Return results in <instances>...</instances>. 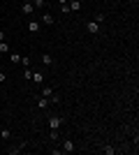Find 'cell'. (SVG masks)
<instances>
[{
	"mask_svg": "<svg viewBox=\"0 0 139 155\" xmlns=\"http://www.w3.org/2000/svg\"><path fill=\"white\" fill-rule=\"evenodd\" d=\"M60 125H63V118H60V116H51V118H49V127H51V130H58Z\"/></svg>",
	"mask_w": 139,
	"mask_h": 155,
	"instance_id": "1",
	"label": "cell"
},
{
	"mask_svg": "<svg viewBox=\"0 0 139 155\" xmlns=\"http://www.w3.org/2000/svg\"><path fill=\"white\" fill-rule=\"evenodd\" d=\"M23 148H28V141H21V143H16V146H12V148H9V155H16V153H21Z\"/></svg>",
	"mask_w": 139,
	"mask_h": 155,
	"instance_id": "2",
	"label": "cell"
},
{
	"mask_svg": "<svg viewBox=\"0 0 139 155\" xmlns=\"http://www.w3.org/2000/svg\"><path fill=\"white\" fill-rule=\"evenodd\" d=\"M21 12L26 14V16H30V14L35 12V7H33V2H23V5H21Z\"/></svg>",
	"mask_w": 139,
	"mask_h": 155,
	"instance_id": "3",
	"label": "cell"
},
{
	"mask_svg": "<svg viewBox=\"0 0 139 155\" xmlns=\"http://www.w3.org/2000/svg\"><path fill=\"white\" fill-rule=\"evenodd\" d=\"M74 150V141L72 139H65V141H63V153H72Z\"/></svg>",
	"mask_w": 139,
	"mask_h": 155,
	"instance_id": "4",
	"label": "cell"
},
{
	"mask_svg": "<svg viewBox=\"0 0 139 155\" xmlns=\"http://www.w3.org/2000/svg\"><path fill=\"white\" fill-rule=\"evenodd\" d=\"M86 30L91 32V35H98V32H100V23H95V21H91V23H88V26H86Z\"/></svg>",
	"mask_w": 139,
	"mask_h": 155,
	"instance_id": "5",
	"label": "cell"
},
{
	"mask_svg": "<svg viewBox=\"0 0 139 155\" xmlns=\"http://www.w3.org/2000/svg\"><path fill=\"white\" fill-rule=\"evenodd\" d=\"M42 21H44V26H53V23H56V19H53V14H42Z\"/></svg>",
	"mask_w": 139,
	"mask_h": 155,
	"instance_id": "6",
	"label": "cell"
},
{
	"mask_svg": "<svg viewBox=\"0 0 139 155\" xmlns=\"http://www.w3.org/2000/svg\"><path fill=\"white\" fill-rule=\"evenodd\" d=\"M67 7H70V12H79L81 2H79V0H70V5H67Z\"/></svg>",
	"mask_w": 139,
	"mask_h": 155,
	"instance_id": "7",
	"label": "cell"
},
{
	"mask_svg": "<svg viewBox=\"0 0 139 155\" xmlns=\"http://www.w3.org/2000/svg\"><path fill=\"white\" fill-rule=\"evenodd\" d=\"M49 97H40V100H37V107H40V109H46V107H49Z\"/></svg>",
	"mask_w": 139,
	"mask_h": 155,
	"instance_id": "8",
	"label": "cell"
},
{
	"mask_svg": "<svg viewBox=\"0 0 139 155\" xmlns=\"http://www.w3.org/2000/svg\"><path fill=\"white\" fill-rule=\"evenodd\" d=\"M9 60H12L14 65H19V63H21V53H14V51H9Z\"/></svg>",
	"mask_w": 139,
	"mask_h": 155,
	"instance_id": "9",
	"label": "cell"
},
{
	"mask_svg": "<svg viewBox=\"0 0 139 155\" xmlns=\"http://www.w3.org/2000/svg\"><path fill=\"white\" fill-rule=\"evenodd\" d=\"M28 30H30V32H37V30H40V21H30V23H28Z\"/></svg>",
	"mask_w": 139,
	"mask_h": 155,
	"instance_id": "10",
	"label": "cell"
},
{
	"mask_svg": "<svg viewBox=\"0 0 139 155\" xmlns=\"http://www.w3.org/2000/svg\"><path fill=\"white\" fill-rule=\"evenodd\" d=\"M53 95V88L51 86H44V88H42V97H51Z\"/></svg>",
	"mask_w": 139,
	"mask_h": 155,
	"instance_id": "11",
	"label": "cell"
},
{
	"mask_svg": "<svg viewBox=\"0 0 139 155\" xmlns=\"http://www.w3.org/2000/svg\"><path fill=\"white\" fill-rule=\"evenodd\" d=\"M0 53H9V44H7L5 39L0 42Z\"/></svg>",
	"mask_w": 139,
	"mask_h": 155,
	"instance_id": "12",
	"label": "cell"
},
{
	"mask_svg": "<svg viewBox=\"0 0 139 155\" xmlns=\"http://www.w3.org/2000/svg\"><path fill=\"white\" fill-rule=\"evenodd\" d=\"M42 63H44L46 67H49V65H53V58H51V56H46V53H44V56H42Z\"/></svg>",
	"mask_w": 139,
	"mask_h": 155,
	"instance_id": "13",
	"label": "cell"
},
{
	"mask_svg": "<svg viewBox=\"0 0 139 155\" xmlns=\"http://www.w3.org/2000/svg\"><path fill=\"white\" fill-rule=\"evenodd\" d=\"M44 5H46V0H35V2H33V7H35V9H42Z\"/></svg>",
	"mask_w": 139,
	"mask_h": 155,
	"instance_id": "14",
	"label": "cell"
},
{
	"mask_svg": "<svg viewBox=\"0 0 139 155\" xmlns=\"http://www.w3.org/2000/svg\"><path fill=\"white\" fill-rule=\"evenodd\" d=\"M21 65H23V67H30V58H28V56H21Z\"/></svg>",
	"mask_w": 139,
	"mask_h": 155,
	"instance_id": "15",
	"label": "cell"
},
{
	"mask_svg": "<svg viewBox=\"0 0 139 155\" xmlns=\"http://www.w3.org/2000/svg\"><path fill=\"white\" fill-rule=\"evenodd\" d=\"M23 79H33V70H30V67L23 70Z\"/></svg>",
	"mask_w": 139,
	"mask_h": 155,
	"instance_id": "16",
	"label": "cell"
},
{
	"mask_svg": "<svg viewBox=\"0 0 139 155\" xmlns=\"http://www.w3.org/2000/svg\"><path fill=\"white\" fill-rule=\"evenodd\" d=\"M9 134H12L9 130H0V139H9Z\"/></svg>",
	"mask_w": 139,
	"mask_h": 155,
	"instance_id": "17",
	"label": "cell"
},
{
	"mask_svg": "<svg viewBox=\"0 0 139 155\" xmlns=\"http://www.w3.org/2000/svg\"><path fill=\"white\" fill-rule=\"evenodd\" d=\"M33 81H35V84H42V74H37V72H33Z\"/></svg>",
	"mask_w": 139,
	"mask_h": 155,
	"instance_id": "18",
	"label": "cell"
},
{
	"mask_svg": "<svg viewBox=\"0 0 139 155\" xmlns=\"http://www.w3.org/2000/svg\"><path fill=\"white\" fill-rule=\"evenodd\" d=\"M104 153H107V155H114L116 150H114V146H104Z\"/></svg>",
	"mask_w": 139,
	"mask_h": 155,
	"instance_id": "19",
	"label": "cell"
},
{
	"mask_svg": "<svg viewBox=\"0 0 139 155\" xmlns=\"http://www.w3.org/2000/svg\"><path fill=\"white\" fill-rule=\"evenodd\" d=\"M5 79H7V77H5V72H0V84H5Z\"/></svg>",
	"mask_w": 139,
	"mask_h": 155,
	"instance_id": "20",
	"label": "cell"
},
{
	"mask_svg": "<svg viewBox=\"0 0 139 155\" xmlns=\"http://www.w3.org/2000/svg\"><path fill=\"white\" fill-rule=\"evenodd\" d=\"M2 39H5V32H0V42H2Z\"/></svg>",
	"mask_w": 139,
	"mask_h": 155,
	"instance_id": "21",
	"label": "cell"
},
{
	"mask_svg": "<svg viewBox=\"0 0 139 155\" xmlns=\"http://www.w3.org/2000/svg\"><path fill=\"white\" fill-rule=\"evenodd\" d=\"M60 5H67V0H60Z\"/></svg>",
	"mask_w": 139,
	"mask_h": 155,
	"instance_id": "22",
	"label": "cell"
}]
</instances>
